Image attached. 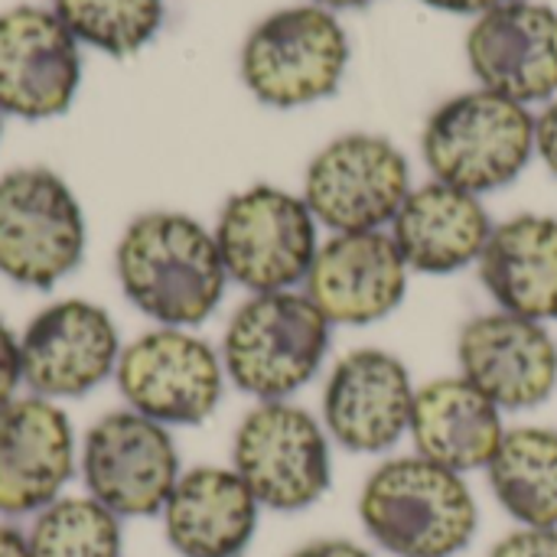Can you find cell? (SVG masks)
Masks as SVG:
<instances>
[{"instance_id": "obj_6", "label": "cell", "mask_w": 557, "mask_h": 557, "mask_svg": "<svg viewBox=\"0 0 557 557\" xmlns=\"http://www.w3.org/2000/svg\"><path fill=\"white\" fill-rule=\"evenodd\" d=\"M85 212L69 183L46 166L0 176V277L49 290L85 258Z\"/></svg>"}, {"instance_id": "obj_9", "label": "cell", "mask_w": 557, "mask_h": 557, "mask_svg": "<svg viewBox=\"0 0 557 557\" xmlns=\"http://www.w3.org/2000/svg\"><path fill=\"white\" fill-rule=\"evenodd\" d=\"M114 382L124 408L173 431L209 421L228 379L212 343L193 330L153 326L121 349Z\"/></svg>"}, {"instance_id": "obj_25", "label": "cell", "mask_w": 557, "mask_h": 557, "mask_svg": "<svg viewBox=\"0 0 557 557\" xmlns=\"http://www.w3.org/2000/svg\"><path fill=\"white\" fill-rule=\"evenodd\" d=\"M52 13L78 42L117 59L140 52L163 26V0H52Z\"/></svg>"}, {"instance_id": "obj_1", "label": "cell", "mask_w": 557, "mask_h": 557, "mask_svg": "<svg viewBox=\"0 0 557 557\" xmlns=\"http://www.w3.org/2000/svg\"><path fill=\"white\" fill-rule=\"evenodd\" d=\"M114 277L137 313L180 330L206 323L232 284L212 228L173 209H150L127 222L114 245Z\"/></svg>"}, {"instance_id": "obj_12", "label": "cell", "mask_w": 557, "mask_h": 557, "mask_svg": "<svg viewBox=\"0 0 557 557\" xmlns=\"http://www.w3.org/2000/svg\"><path fill=\"white\" fill-rule=\"evenodd\" d=\"M121 333L111 313L85 297L42 307L20 333L23 388L49 401L85 398L114 379Z\"/></svg>"}, {"instance_id": "obj_22", "label": "cell", "mask_w": 557, "mask_h": 557, "mask_svg": "<svg viewBox=\"0 0 557 557\" xmlns=\"http://www.w3.org/2000/svg\"><path fill=\"white\" fill-rule=\"evenodd\" d=\"M486 294L499 310L535 320H557V219L516 215L493 225V235L476 261Z\"/></svg>"}, {"instance_id": "obj_15", "label": "cell", "mask_w": 557, "mask_h": 557, "mask_svg": "<svg viewBox=\"0 0 557 557\" xmlns=\"http://www.w3.org/2000/svg\"><path fill=\"white\" fill-rule=\"evenodd\" d=\"M460 375L499 411H529L557 388V343L545 323L496 310L473 317L457 336Z\"/></svg>"}, {"instance_id": "obj_3", "label": "cell", "mask_w": 557, "mask_h": 557, "mask_svg": "<svg viewBox=\"0 0 557 557\" xmlns=\"http://www.w3.org/2000/svg\"><path fill=\"white\" fill-rule=\"evenodd\" d=\"M330 333L333 323L304 290L251 294L219 346L225 379L255 401H290L323 369Z\"/></svg>"}, {"instance_id": "obj_17", "label": "cell", "mask_w": 557, "mask_h": 557, "mask_svg": "<svg viewBox=\"0 0 557 557\" xmlns=\"http://www.w3.org/2000/svg\"><path fill=\"white\" fill-rule=\"evenodd\" d=\"M408 277L411 268L385 228L339 232L320 242L304 294L333 326H369L401 307Z\"/></svg>"}, {"instance_id": "obj_14", "label": "cell", "mask_w": 557, "mask_h": 557, "mask_svg": "<svg viewBox=\"0 0 557 557\" xmlns=\"http://www.w3.org/2000/svg\"><path fill=\"white\" fill-rule=\"evenodd\" d=\"M78 444L59 401L16 395L0 405V516H36L72 483Z\"/></svg>"}, {"instance_id": "obj_11", "label": "cell", "mask_w": 557, "mask_h": 557, "mask_svg": "<svg viewBox=\"0 0 557 557\" xmlns=\"http://www.w3.org/2000/svg\"><path fill=\"white\" fill-rule=\"evenodd\" d=\"M408 193L411 173L405 153L375 134L330 140L304 176V202L333 235L392 225Z\"/></svg>"}, {"instance_id": "obj_16", "label": "cell", "mask_w": 557, "mask_h": 557, "mask_svg": "<svg viewBox=\"0 0 557 557\" xmlns=\"http://www.w3.org/2000/svg\"><path fill=\"white\" fill-rule=\"evenodd\" d=\"M414 382L408 366L385 349H352L323 385V428L352 454H385L411 428Z\"/></svg>"}, {"instance_id": "obj_13", "label": "cell", "mask_w": 557, "mask_h": 557, "mask_svg": "<svg viewBox=\"0 0 557 557\" xmlns=\"http://www.w3.org/2000/svg\"><path fill=\"white\" fill-rule=\"evenodd\" d=\"M82 82L78 39L46 7L0 13V111L23 121L59 117Z\"/></svg>"}, {"instance_id": "obj_4", "label": "cell", "mask_w": 557, "mask_h": 557, "mask_svg": "<svg viewBox=\"0 0 557 557\" xmlns=\"http://www.w3.org/2000/svg\"><path fill=\"white\" fill-rule=\"evenodd\" d=\"M424 160L437 183L483 196L509 186L535 153V117L525 104L476 88L444 101L424 124Z\"/></svg>"}, {"instance_id": "obj_31", "label": "cell", "mask_w": 557, "mask_h": 557, "mask_svg": "<svg viewBox=\"0 0 557 557\" xmlns=\"http://www.w3.org/2000/svg\"><path fill=\"white\" fill-rule=\"evenodd\" d=\"M424 3H431L437 10H450V13H486L503 0H424Z\"/></svg>"}, {"instance_id": "obj_10", "label": "cell", "mask_w": 557, "mask_h": 557, "mask_svg": "<svg viewBox=\"0 0 557 557\" xmlns=\"http://www.w3.org/2000/svg\"><path fill=\"white\" fill-rule=\"evenodd\" d=\"M78 473L85 493L117 519H150L166 506L183 467L170 428L117 408L85 431Z\"/></svg>"}, {"instance_id": "obj_18", "label": "cell", "mask_w": 557, "mask_h": 557, "mask_svg": "<svg viewBox=\"0 0 557 557\" xmlns=\"http://www.w3.org/2000/svg\"><path fill=\"white\" fill-rule=\"evenodd\" d=\"M467 59L483 88L519 104L557 95V10L503 0L480 13L467 36Z\"/></svg>"}, {"instance_id": "obj_29", "label": "cell", "mask_w": 557, "mask_h": 557, "mask_svg": "<svg viewBox=\"0 0 557 557\" xmlns=\"http://www.w3.org/2000/svg\"><path fill=\"white\" fill-rule=\"evenodd\" d=\"M287 557H375L369 548L349 542V539H317L300 545L297 552H290Z\"/></svg>"}, {"instance_id": "obj_5", "label": "cell", "mask_w": 557, "mask_h": 557, "mask_svg": "<svg viewBox=\"0 0 557 557\" xmlns=\"http://www.w3.org/2000/svg\"><path fill=\"white\" fill-rule=\"evenodd\" d=\"M317 225L304 196L258 183L222 206L212 235L232 284L248 294H277L307 281L320 251Z\"/></svg>"}, {"instance_id": "obj_8", "label": "cell", "mask_w": 557, "mask_h": 557, "mask_svg": "<svg viewBox=\"0 0 557 557\" xmlns=\"http://www.w3.org/2000/svg\"><path fill=\"white\" fill-rule=\"evenodd\" d=\"M349 65V36L317 3L264 16L242 46V78L271 108H300L333 95Z\"/></svg>"}, {"instance_id": "obj_7", "label": "cell", "mask_w": 557, "mask_h": 557, "mask_svg": "<svg viewBox=\"0 0 557 557\" xmlns=\"http://www.w3.org/2000/svg\"><path fill=\"white\" fill-rule=\"evenodd\" d=\"M323 421L290 401H258L235 428L232 470L261 509L300 512L333 483V454Z\"/></svg>"}, {"instance_id": "obj_24", "label": "cell", "mask_w": 557, "mask_h": 557, "mask_svg": "<svg viewBox=\"0 0 557 557\" xmlns=\"http://www.w3.org/2000/svg\"><path fill=\"white\" fill-rule=\"evenodd\" d=\"M26 542L29 557H121L124 519L88 493L59 496L33 516Z\"/></svg>"}, {"instance_id": "obj_23", "label": "cell", "mask_w": 557, "mask_h": 557, "mask_svg": "<svg viewBox=\"0 0 557 557\" xmlns=\"http://www.w3.org/2000/svg\"><path fill=\"white\" fill-rule=\"evenodd\" d=\"M486 476L496 503L519 529H557V431H506Z\"/></svg>"}, {"instance_id": "obj_33", "label": "cell", "mask_w": 557, "mask_h": 557, "mask_svg": "<svg viewBox=\"0 0 557 557\" xmlns=\"http://www.w3.org/2000/svg\"><path fill=\"white\" fill-rule=\"evenodd\" d=\"M0 134H3V111H0Z\"/></svg>"}, {"instance_id": "obj_21", "label": "cell", "mask_w": 557, "mask_h": 557, "mask_svg": "<svg viewBox=\"0 0 557 557\" xmlns=\"http://www.w3.org/2000/svg\"><path fill=\"white\" fill-rule=\"evenodd\" d=\"M414 454L460 476L486 470L506 437L503 411L463 375H447L414 392Z\"/></svg>"}, {"instance_id": "obj_26", "label": "cell", "mask_w": 557, "mask_h": 557, "mask_svg": "<svg viewBox=\"0 0 557 557\" xmlns=\"http://www.w3.org/2000/svg\"><path fill=\"white\" fill-rule=\"evenodd\" d=\"M486 557H557V529H516Z\"/></svg>"}, {"instance_id": "obj_2", "label": "cell", "mask_w": 557, "mask_h": 557, "mask_svg": "<svg viewBox=\"0 0 557 557\" xmlns=\"http://www.w3.org/2000/svg\"><path fill=\"white\" fill-rule=\"evenodd\" d=\"M359 522L388 555L454 557L473 542L480 509L460 473L411 454L369 473L359 493Z\"/></svg>"}, {"instance_id": "obj_27", "label": "cell", "mask_w": 557, "mask_h": 557, "mask_svg": "<svg viewBox=\"0 0 557 557\" xmlns=\"http://www.w3.org/2000/svg\"><path fill=\"white\" fill-rule=\"evenodd\" d=\"M23 388V359H20V333L0 317V405L16 398Z\"/></svg>"}, {"instance_id": "obj_28", "label": "cell", "mask_w": 557, "mask_h": 557, "mask_svg": "<svg viewBox=\"0 0 557 557\" xmlns=\"http://www.w3.org/2000/svg\"><path fill=\"white\" fill-rule=\"evenodd\" d=\"M535 150L557 176V98L535 117Z\"/></svg>"}, {"instance_id": "obj_32", "label": "cell", "mask_w": 557, "mask_h": 557, "mask_svg": "<svg viewBox=\"0 0 557 557\" xmlns=\"http://www.w3.org/2000/svg\"><path fill=\"white\" fill-rule=\"evenodd\" d=\"M372 0H317V7H333V10H352V7H369Z\"/></svg>"}, {"instance_id": "obj_19", "label": "cell", "mask_w": 557, "mask_h": 557, "mask_svg": "<svg viewBox=\"0 0 557 557\" xmlns=\"http://www.w3.org/2000/svg\"><path fill=\"white\" fill-rule=\"evenodd\" d=\"M261 506L232 467H193L160 509L163 535L180 557H242Z\"/></svg>"}, {"instance_id": "obj_30", "label": "cell", "mask_w": 557, "mask_h": 557, "mask_svg": "<svg viewBox=\"0 0 557 557\" xmlns=\"http://www.w3.org/2000/svg\"><path fill=\"white\" fill-rule=\"evenodd\" d=\"M0 557H29V542L23 529L0 522Z\"/></svg>"}, {"instance_id": "obj_20", "label": "cell", "mask_w": 557, "mask_h": 557, "mask_svg": "<svg viewBox=\"0 0 557 557\" xmlns=\"http://www.w3.org/2000/svg\"><path fill=\"white\" fill-rule=\"evenodd\" d=\"M388 235L411 271L454 274L480 261L493 222L480 196L434 180L408 193Z\"/></svg>"}]
</instances>
